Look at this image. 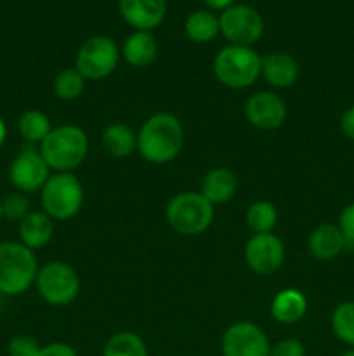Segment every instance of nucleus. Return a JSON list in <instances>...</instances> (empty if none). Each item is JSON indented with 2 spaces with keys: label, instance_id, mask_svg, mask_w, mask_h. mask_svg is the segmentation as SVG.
<instances>
[{
  "label": "nucleus",
  "instance_id": "nucleus-1",
  "mask_svg": "<svg viewBox=\"0 0 354 356\" xmlns=\"http://www.w3.org/2000/svg\"><path fill=\"white\" fill-rule=\"evenodd\" d=\"M184 145V129L172 113L151 115L137 132V152L148 162L162 165L180 153Z\"/></svg>",
  "mask_w": 354,
  "mask_h": 356
},
{
  "label": "nucleus",
  "instance_id": "nucleus-2",
  "mask_svg": "<svg viewBox=\"0 0 354 356\" xmlns=\"http://www.w3.org/2000/svg\"><path fill=\"white\" fill-rule=\"evenodd\" d=\"M89 153V138L76 125H61L49 132L40 143V155L56 172H71L85 160Z\"/></svg>",
  "mask_w": 354,
  "mask_h": 356
},
{
  "label": "nucleus",
  "instance_id": "nucleus-3",
  "mask_svg": "<svg viewBox=\"0 0 354 356\" xmlns=\"http://www.w3.org/2000/svg\"><path fill=\"white\" fill-rule=\"evenodd\" d=\"M214 75L229 89H246L262 73V58L255 49L245 45H226L214 58Z\"/></svg>",
  "mask_w": 354,
  "mask_h": 356
},
{
  "label": "nucleus",
  "instance_id": "nucleus-4",
  "mask_svg": "<svg viewBox=\"0 0 354 356\" xmlns=\"http://www.w3.org/2000/svg\"><path fill=\"white\" fill-rule=\"evenodd\" d=\"M38 263L35 252L21 242H0V294L21 296L35 284Z\"/></svg>",
  "mask_w": 354,
  "mask_h": 356
},
{
  "label": "nucleus",
  "instance_id": "nucleus-5",
  "mask_svg": "<svg viewBox=\"0 0 354 356\" xmlns=\"http://www.w3.org/2000/svg\"><path fill=\"white\" fill-rule=\"evenodd\" d=\"M167 221L179 235H200L214 221V205L200 191H183L167 205Z\"/></svg>",
  "mask_w": 354,
  "mask_h": 356
},
{
  "label": "nucleus",
  "instance_id": "nucleus-6",
  "mask_svg": "<svg viewBox=\"0 0 354 356\" xmlns=\"http://www.w3.org/2000/svg\"><path fill=\"white\" fill-rule=\"evenodd\" d=\"M40 204L49 218L66 221L78 214L83 204V188L75 174L58 172L40 190Z\"/></svg>",
  "mask_w": 354,
  "mask_h": 356
},
{
  "label": "nucleus",
  "instance_id": "nucleus-7",
  "mask_svg": "<svg viewBox=\"0 0 354 356\" xmlns=\"http://www.w3.org/2000/svg\"><path fill=\"white\" fill-rule=\"evenodd\" d=\"M37 291L51 306H68L78 298L80 278L71 266L61 261H51L38 268Z\"/></svg>",
  "mask_w": 354,
  "mask_h": 356
},
{
  "label": "nucleus",
  "instance_id": "nucleus-8",
  "mask_svg": "<svg viewBox=\"0 0 354 356\" xmlns=\"http://www.w3.org/2000/svg\"><path fill=\"white\" fill-rule=\"evenodd\" d=\"M120 59V49L113 38L94 35L80 45L75 68L85 80H103L115 72Z\"/></svg>",
  "mask_w": 354,
  "mask_h": 356
},
{
  "label": "nucleus",
  "instance_id": "nucleus-9",
  "mask_svg": "<svg viewBox=\"0 0 354 356\" xmlns=\"http://www.w3.org/2000/svg\"><path fill=\"white\" fill-rule=\"evenodd\" d=\"M219 28L231 45L252 47L262 37L264 19L255 7L235 3L219 14Z\"/></svg>",
  "mask_w": 354,
  "mask_h": 356
},
{
  "label": "nucleus",
  "instance_id": "nucleus-10",
  "mask_svg": "<svg viewBox=\"0 0 354 356\" xmlns=\"http://www.w3.org/2000/svg\"><path fill=\"white\" fill-rule=\"evenodd\" d=\"M222 356H269L271 343L259 325L238 322L228 327L221 343Z\"/></svg>",
  "mask_w": 354,
  "mask_h": 356
},
{
  "label": "nucleus",
  "instance_id": "nucleus-11",
  "mask_svg": "<svg viewBox=\"0 0 354 356\" xmlns=\"http://www.w3.org/2000/svg\"><path fill=\"white\" fill-rule=\"evenodd\" d=\"M245 261L255 273H276L285 261L283 242L274 233H255L245 245Z\"/></svg>",
  "mask_w": 354,
  "mask_h": 356
},
{
  "label": "nucleus",
  "instance_id": "nucleus-12",
  "mask_svg": "<svg viewBox=\"0 0 354 356\" xmlns=\"http://www.w3.org/2000/svg\"><path fill=\"white\" fill-rule=\"evenodd\" d=\"M49 165L42 159L40 152L35 149H23L16 159L10 162L9 181L16 191L21 193H35L44 188L47 183Z\"/></svg>",
  "mask_w": 354,
  "mask_h": 356
},
{
  "label": "nucleus",
  "instance_id": "nucleus-13",
  "mask_svg": "<svg viewBox=\"0 0 354 356\" xmlns=\"http://www.w3.org/2000/svg\"><path fill=\"white\" fill-rule=\"evenodd\" d=\"M245 115L255 129L274 131L287 120V104L274 92H257L246 101Z\"/></svg>",
  "mask_w": 354,
  "mask_h": 356
},
{
  "label": "nucleus",
  "instance_id": "nucleus-14",
  "mask_svg": "<svg viewBox=\"0 0 354 356\" xmlns=\"http://www.w3.org/2000/svg\"><path fill=\"white\" fill-rule=\"evenodd\" d=\"M118 10L134 30L151 31L167 16V0H118Z\"/></svg>",
  "mask_w": 354,
  "mask_h": 356
},
{
  "label": "nucleus",
  "instance_id": "nucleus-15",
  "mask_svg": "<svg viewBox=\"0 0 354 356\" xmlns=\"http://www.w3.org/2000/svg\"><path fill=\"white\" fill-rule=\"evenodd\" d=\"M309 252L318 261H332L347 249L346 238L337 225H319L307 240Z\"/></svg>",
  "mask_w": 354,
  "mask_h": 356
},
{
  "label": "nucleus",
  "instance_id": "nucleus-16",
  "mask_svg": "<svg viewBox=\"0 0 354 356\" xmlns=\"http://www.w3.org/2000/svg\"><path fill=\"white\" fill-rule=\"evenodd\" d=\"M269 86L276 89L292 87L298 79V65L287 52H271L262 58V73Z\"/></svg>",
  "mask_w": 354,
  "mask_h": 356
},
{
  "label": "nucleus",
  "instance_id": "nucleus-17",
  "mask_svg": "<svg viewBox=\"0 0 354 356\" xmlns=\"http://www.w3.org/2000/svg\"><path fill=\"white\" fill-rule=\"evenodd\" d=\"M307 312V299L297 289H283L274 296L271 302V316L278 323L292 325L301 322Z\"/></svg>",
  "mask_w": 354,
  "mask_h": 356
},
{
  "label": "nucleus",
  "instance_id": "nucleus-18",
  "mask_svg": "<svg viewBox=\"0 0 354 356\" xmlns=\"http://www.w3.org/2000/svg\"><path fill=\"white\" fill-rule=\"evenodd\" d=\"M156 54H158V44L151 31L134 30V33L128 35L121 45L124 59L135 68H144L151 65Z\"/></svg>",
  "mask_w": 354,
  "mask_h": 356
},
{
  "label": "nucleus",
  "instance_id": "nucleus-19",
  "mask_svg": "<svg viewBox=\"0 0 354 356\" xmlns=\"http://www.w3.org/2000/svg\"><path fill=\"white\" fill-rule=\"evenodd\" d=\"M236 188H238V179H236L235 172L224 169V167H217L203 177L200 193L212 205H221L235 197Z\"/></svg>",
  "mask_w": 354,
  "mask_h": 356
},
{
  "label": "nucleus",
  "instance_id": "nucleus-20",
  "mask_svg": "<svg viewBox=\"0 0 354 356\" xmlns=\"http://www.w3.org/2000/svg\"><path fill=\"white\" fill-rule=\"evenodd\" d=\"M54 235V219L45 212H30L19 222V238L28 249L37 250L47 245Z\"/></svg>",
  "mask_w": 354,
  "mask_h": 356
},
{
  "label": "nucleus",
  "instance_id": "nucleus-21",
  "mask_svg": "<svg viewBox=\"0 0 354 356\" xmlns=\"http://www.w3.org/2000/svg\"><path fill=\"white\" fill-rule=\"evenodd\" d=\"M184 33L194 44H208L219 33V16L208 9H198L184 21Z\"/></svg>",
  "mask_w": 354,
  "mask_h": 356
},
{
  "label": "nucleus",
  "instance_id": "nucleus-22",
  "mask_svg": "<svg viewBox=\"0 0 354 356\" xmlns=\"http://www.w3.org/2000/svg\"><path fill=\"white\" fill-rule=\"evenodd\" d=\"M103 148L115 159H125L137 149V134L127 124H111L103 132Z\"/></svg>",
  "mask_w": 354,
  "mask_h": 356
},
{
  "label": "nucleus",
  "instance_id": "nucleus-23",
  "mask_svg": "<svg viewBox=\"0 0 354 356\" xmlns=\"http://www.w3.org/2000/svg\"><path fill=\"white\" fill-rule=\"evenodd\" d=\"M17 129H19V134L24 141L42 143L52 131V125L44 111L28 110L19 117Z\"/></svg>",
  "mask_w": 354,
  "mask_h": 356
},
{
  "label": "nucleus",
  "instance_id": "nucleus-24",
  "mask_svg": "<svg viewBox=\"0 0 354 356\" xmlns=\"http://www.w3.org/2000/svg\"><path fill=\"white\" fill-rule=\"evenodd\" d=\"M103 356H148V348L137 334L118 332L104 344Z\"/></svg>",
  "mask_w": 354,
  "mask_h": 356
},
{
  "label": "nucleus",
  "instance_id": "nucleus-25",
  "mask_svg": "<svg viewBox=\"0 0 354 356\" xmlns=\"http://www.w3.org/2000/svg\"><path fill=\"white\" fill-rule=\"evenodd\" d=\"M278 222V212L271 202L257 200L246 211V226L255 233H273Z\"/></svg>",
  "mask_w": 354,
  "mask_h": 356
},
{
  "label": "nucleus",
  "instance_id": "nucleus-26",
  "mask_svg": "<svg viewBox=\"0 0 354 356\" xmlns=\"http://www.w3.org/2000/svg\"><path fill=\"white\" fill-rule=\"evenodd\" d=\"M330 323L337 339L354 350V301L340 302L333 309Z\"/></svg>",
  "mask_w": 354,
  "mask_h": 356
},
{
  "label": "nucleus",
  "instance_id": "nucleus-27",
  "mask_svg": "<svg viewBox=\"0 0 354 356\" xmlns=\"http://www.w3.org/2000/svg\"><path fill=\"white\" fill-rule=\"evenodd\" d=\"M85 89V79L76 68H65L54 80V92L59 99L73 101L82 96Z\"/></svg>",
  "mask_w": 354,
  "mask_h": 356
},
{
  "label": "nucleus",
  "instance_id": "nucleus-28",
  "mask_svg": "<svg viewBox=\"0 0 354 356\" xmlns=\"http://www.w3.org/2000/svg\"><path fill=\"white\" fill-rule=\"evenodd\" d=\"M2 204V216L9 221H23L30 214V200L21 191H12L0 200Z\"/></svg>",
  "mask_w": 354,
  "mask_h": 356
},
{
  "label": "nucleus",
  "instance_id": "nucleus-29",
  "mask_svg": "<svg viewBox=\"0 0 354 356\" xmlns=\"http://www.w3.org/2000/svg\"><path fill=\"white\" fill-rule=\"evenodd\" d=\"M40 344L30 336H16L7 344L9 356H37Z\"/></svg>",
  "mask_w": 354,
  "mask_h": 356
},
{
  "label": "nucleus",
  "instance_id": "nucleus-30",
  "mask_svg": "<svg viewBox=\"0 0 354 356\" xmlns=\"http://www.w3.org/2000/svg\"><path fill=\"white\" fill-rule=\"evenodd\" d=\"M269 356H305V348L298 339L288 337V339L278 341L274 346L271 344Z\"/></svg>",
  "mask_w": 354,
  "mask_h": 356
},
{
  "label": "nucleus",
  "instance_id": "nucleus-31",
  "mask_svg": "<svg viewBox=\"0 0 354 356\" xmlns=\"http://www.w3.org/2000/svg\"><path fill=\"white\" fill-rule=\"evenodd\" d=\"M346 238L347 247H354V204H349L340 212L339 225H337Z\"/></svg>",
  "mask_w": 354,
  "mask_h": 356
},
{
  "label": "nucleus",
  "instance_id": "nucleus-32",
  "mask_svg": "<svg viewBox=\"0 0 354 356\" xmlns=\"http://www.w3.org/2000/svg\"><path fill=\"white\" fill-rule=\"evenodd\" d=\"M37 356H78L69 344L66 343H51L47 346H40Z\"/></svg>",
  "mask_w": 354,
  "mask_h": 356
},
{
  "label": "nucleus",
  "instance_id": "nucleus-33",
  "mask_svg": "<svg viewBox=\"0 0 354 356\" xmlns=\"http://www.w3.org/2000/svg\"><path fill=\"white\" fill-rule=\"evenodd\" d=\"M340 129H342L346 138L354 141V104L344 111L342 118H340Z\"/></svg>",
  "mask_w": 354,
  "mask_h": 356
},
{
  "label": "nucleus",
  "instance_id": "nucleus-34",
  "mask_svg": "<svg viewBox=\"0 0 354 356\" xmlns=\"http://www.w3.org/2000/svg\"><path fill=\"white\" fill-rule=\"evenodd\" d=\"M203 3L208 10H212V13H222V10L235 6L236 0H203Z\"/></svg>",
  "mask_w": 354,
  "mask_h": 356
},
{
  "label": "nucleus",
  "instance_id": "nucleus-35",
  "mask_svg": "<svg viewBox=\"0 0 354 356\" xmlns=\"http://www.w3.org/2000/svg\"><path fill=\"white\" fill-rule=\"evenodd\" d=\"M6 138H7V127H6V122L0 118V148H2V145L6 143Z\"/></svg>",
  "mask_w": 354,
  "mask_h": 356
},
{
  "label": "nucleus",
  "instance_id": "nucleus-36",
  "mask_svg": "<svg viewBox=\"0 0 354 356\" xmlns=\"http://www.w3.org/2000/svg\"><path fill=\"white\" fill-rule=\"evenodd\" d=\"M342 356H354V350H347Z\"/></svg>",
  "mask_w": 354,
  "mask_h": 356
},
{
  "label": "nucleus",
  "instance_id": "nucleus-37",
  "mask_svg": "<svg viewBox=\"0 0 354 356\" xmlns=\"http://www.w3.org/2000/svg\"><path fill=\"white\" fill-rule=\"evenodd\" d=\"M2 218H3V216H2V204H0V221H2Z\"/></svg>",
  "mask_w": 354,
  "mask_h": 356
}]
</instances>
